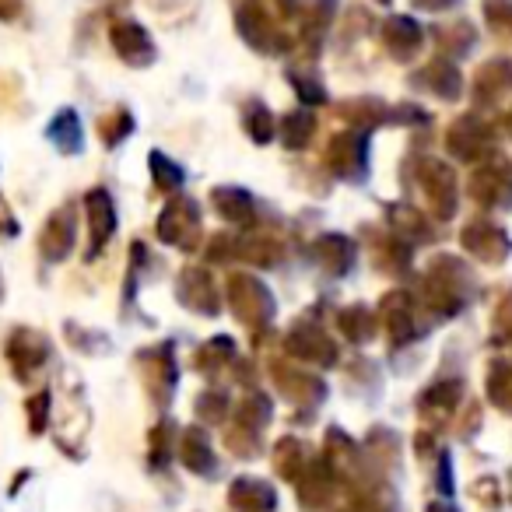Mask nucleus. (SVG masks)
I'll use <instances>...</instances> for the list:
<instances>
[{
	"instance_id": "f257e3e1",
	"label": "nucleus",
	"mask_w": 512,
	"mask_h": 512,
	"mask_svg": "<svg viewBox=\"0 0 512 512\" xmlns=\"http://www.w3.org/2000/svg\"><path fill=\"white\" fill-rule=\"evenodd\" d=\"M50 134L64 141V144H60L64 151H74V148H78V134H74V113H60V120L50 127Z\"/></svg>"
}]
</instances>
